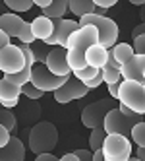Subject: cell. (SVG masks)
<instances>
[{"instance_id":"obj_1","label":"cell","mask_w":145,"mask_h":161,"mask_svg":"<svg viewBox=\"0 0 145 161\" xmlns=\"http://www.w3.org/2000/svg\"><path fill=\"white\" fill-rule=\"evenodd\" d=\"M95 43H99V31L93 25L77 27L70 35L68 43H66V56H68V66H70L72 74L87 68L85 53H87L89 47H93Z\"/></svg>"},{"instance_id":"obj_2","label":"cell","mask_w":145,"mask_h":161,"mask_svg":"<svg viewBox=\"0 0 145 161\" xmlns=\"http://www.w3.org/2000/svg\"><path fill=\"white\" fill-rule=\"evenodd\" d=\"M27 144H29V149L35 155L50 153L58 146V128L49 120H41L31 128Z\"/></svg>"},{"instance_id":"obj_3","label":"cell","mask_w":145,"mask_h":161,"mask_svg":"<svg viewBox=\"0 0 145 161\" xmlns=\"http://www.w3.org/2000/svg\"><path fill=\"white\" fill-rule=\"evenodd\" d=\"M80 27L85 25H93L99 31V43L103 45L105 49H112L116 41H118V25L112 18L108 16H97V14H87L83 18H80Z\"/></svg>"},{"instance_id":"obj_4","label":"cell","mask_w":145,"mask_h":161,"mask_svg":"<svg viewBox=\"0 0 145 161\" xmlns=\"http://www.w3.org/2000/svg\"><path fill=\"white\" fill-rule=\"evenodd\" d=\"M118 101L120 105L128 107L136 114H145V87L143 82H133V80H122L118 87Z\"/></svg>"},{"instance_id":"obj_5","label":"cell","mask_w":145,"mask_h":161,"mask_svg":"<svg viewBox=\"0 0 145 161\" xmlns=\"http://www.w3.org/2000/svg\"><path fill=\"white\" fill-rule=\"evenodd\" d=\"M101 152L105 161H128L132 157V142L120 134H106Z\"/></svg>"},{"instance_id":"obj_6","label":"cell","mask_w":145,"mask_h":161,"mask_svg":"<svg viewBox=\"0 0 145 161\" xmlns=\"http://www.w3.org/2000/svg\"><path fill=\"white\" fill-rule=\"evenodd\" d=\"M112 109H114L112 99H99V101L89 103V105L83 107V111H81V122H83V126H87V128H91V130L103 126L105 117Z\"/></svg>"},{"instance_id":"obj_7","label":"cell","mask_w":145,"mask_h":161,"mask_svg":"<svg viewBox=\"0 0 145 161\" xmlns=\"http://www.w3.org/2000/svg\"><path fill=\"white\" fill-rule=\"evenodd\" d=\"M70 78V76H68ZM68 78H60V76H54L52 72H49V68L44 64H35L31 70V84L35 86L37 89H41L43 93H47V91H56L58 87H62L66 84V80Z\"/></svg>"},{"instance_id":"obj_8","label":"cell","mask_w":145,"mask_h":161,"mask_svg":"<svg viewBox=\"0 0 145 161\" xmlns=\"http://www.w3.org/2000/svg\"><path fill=\"white\" fill-rule=\"evenodd\" d=\"M23 66H25V58H23V53H21L19 45L10 43L8 47L0 51V70L4 72V76L18 74L23 70Z\"/></svg>"},{"instance_id":"obj_9","label":"cell","mask_w":145,"mask_h":161,"mask_svg":"<svg viewBox=\"0 0 145 161\" xmlns=\"http://www.w3.org/2000/svg\"><path fill=\"white\" fill-rule=\"evenodd\" d=\"M133 124H137V122L132 120V119H128V117H124V114L120 113V109L114 107V109L105 117L103 128H105L106 134H120V136L130 138V132H132V128H133Z\"/></svg>"},{"instance_id":"obj_10","label":"cell","mask_w":145,"mask_h":161,"mask_svg":"<svg viewBox=\"0 0 145 161\" xmlns=\"http://www.w3.org/2000/svg\"><path fill=\"white\" fill-rule=\"evenodd\" d=\"M52 24H54V31H52V35L50 39L44 41V45L47 47H62L66 49V43H68L70 35L80 27V24H77L75 19H52Z\"/></svg>"},{"instance_id":"obj_11","label":"cell","mask_w":145,"mask_h":161,"mask_svg":"<svg viewBox=\"0 0 145 161\" xmlns=\"http://www.w3.org/2000/svg\"><path fill=\"white\" fill-rule=\"evenodd\" d=\"M87 91H89V89L85 87V84H81L77 78L70 76L62 87H58L56 91H54V101H56V103H70V101H74V99L85 97Z\"/></svg>"},{"instance_id":"obj_12","label":"cell","mask_w":145,"mask_h":161,"mask_svg":"<svg viewBox=\"0 0 145 161\" xmlns=\"http://www.w3.org/2000/svg\"><path fill=\"white\" fill-rule=\"evenodd\" d=\"M44 66H47L49 72H52L54 76H60V78L72 76V70L68 66V56H66V49H62V47H52L50 49Z\"/></svg>"},{"instance_id":"obj_13","label":"cell","mask_w":145,"mask_h":161,"mask_svg":"<svg viewBox=\"0 0 145 161\" xmlns=\"http://www.w3.org/2000/svg\"><path fill=\"white\" fill-rule=\"evenodd\" d=\"M143 70H145V54H133L132 60L120 66L122 80H133V82H143Z\"/></svg>"},{"instance_id":"obj_14","label":"cell","mask_w":145,"mask_h":161,"mask_svg":"<svg viewBox=\"0 0 145 161\" xmlns=\"http://www.w3.org/2000/svg\"><path fill=\"white\" fill-rule=\"evenodd\" d=\"M19 95H21V87L19 86L12 84L6 78L0 80V105H2V109L16 107L18 101H19Z\"/></svg>"},{"instance_id":"obj_15","label":"cell","mask_w":145,"mask_h":161,"mask_svg":"<svg viewBox=\"0 0 145 161\" xmlns=\"http://www.w3.org/2000/svg\"><path fill=\"white\" fill-rule=\"evenodd\" d=\"M27 21L18 16V14H12V12H8V14H2L0 16V29H2L6 35L12 39V37H19L21 35V31H23Z\"/></svg>"},{"instance_id":"obj_16","label":"cell","mask_w":145,"mask_h":161,"mask_svg":"<svg viewBox=\"0 0 145 161\" xmlns=\"http://www.w3.org/2000/svg\"><path fill=\"white\" fill-rule=\"evenodd\" d=\"M25 159V146L18 136H12L10 142L0 149V161H23Z\"/></svg>"},{"instance_id":"obj_17","label":"cell","mask_w":145,"mask_h":161,"mask_svg":"<svg viewBox=\"0 0 145 161\" xmlns=\"http://www.w3.org/2000/svg\"><path fill=\"white\" fill-rule=\"evenodd\" d=\"M106 58H108V49H105L101 43H95L85 53V64L91 66V68H97V70H103L105 68Z\"/></svg>"},{"instance_id":"obj_18","label":"cell","mask_w":145,"mask_h":161,"mask_svg":"<svg viewBox=\"0 0 145 161\" xmlns=\"http://www.w3.org/2000/svg\"><path fill=\"white\" fill-rule=\"evenodd\" d=\"M31 31H33V37H35V41L44 43L47 39H50L52 31H54V24H52V19L44 18V16L41 14V16H37L35 19L31 21Z\"/></svg>"},{"instance_id":"obj_19","label":"cell","mask_w":145,"mask_h":161,"mask_svg":"<svg viewBox=\"0 0 145 161\" xmlns=\"http://www.w3.org/2000/svg\"><path fill=\"white\" fill-rule=\"evenodd\" d=\"M95 4L93 0H68V10L77 16V18H83L87 14H95Z\"/></svg>"},{"instance_id":"obj_20","label":"cell","mask_w":145,"mask_h":161,"mask_svg":"<svg viewBox=\"0 0 145 161\" xmlns=\"http://www.w3.org/2000/svg\"><path fill=\"white\" fill-rule=\"evenodd\" d=\"M110 51V54L114 56V60L120 64V66H124L128 60H132L133 58V49H132V45H128V43H116L112 49H108Z\"/></svg>"},{"instance_id":"obj_21","label":"cell","mask_w":145,"mask_h":161,"mask_svg":"<svg viewBox=\"0 0 145 161\" xmlns=\"http://www.w3.org/2000/svg\"><path fill=\"white\" fill-rule=\"evenodd\" d=\"M66 12H68V0H52L47 8H43V16L49 19H62Z\"/></svg>"},{"instance_id":"obj_22","label":"cell","mask_w":145,"mask_h":161,"mask_svg":"<svg viewBox=\"0 0 145 161\" xmlns=\"http://www.w3.org/2000/svg\"><path fill=\"white\" fill-rule=\"evenodd\" d=\"M105 138H106V132H105L103 126L91 130V134H89V147H91V152H99V149L103 147Z\"/></svg>"},{"instance_id":"obj_23","label":"cell","mask_w":145,"mask_h":161,"mask_svg":"<svg viewBox=\"0 0 145 161\" xmlns=\"http://www.w3.org/2000/svg\"><path fill=\"white\" fill-rule=\"evenodd\" d=\"M31 70H33L31 66H23V70H21V72L12 74V76H4V78H6V80H10L12 84H16V86H19V87H23L25 84H29V82H31Z\"/></svg>"},{"instance_id":"obj_24","label":"cell","mask_w":145,"mask_h":161,"mask_svg":"<svg viewBox=\"0 0 145 161\" xmlns=\"http://www.w3.org/2000/svg\"><path fill=\"white\" fill-rule=\"evenodd\" d=\"M130 140L136 144L137 147H145V122H137L133 124V128L130 132Z\"/></svg>"},{"instance_id":"obj_25","label":"cell","mask_w":145,"mask_h":161,"mask_svg":"<svg viewBox=\"0 0 145 161\" xmlns=\"http://www.w3.org/2000/svg\"><path fill=\"white\" fill-rule=\"evenodd\" d=\"M10 10H12V14H21V12H27L35 6L33 0H6L4 2Z\"/></svg>"},{"instance_id":"obj_26","label":"cell","mask_w":145,"mask_h":161,"mask_svg":"<svg viewBox=\"0 0 145 161\" xmlns=\"http://www.w3.org/2000/svg\"><path fill=\"white\" fill-rule=\"evenodd\" d=\"M0 124H2L10 134L16 130V117L10 109H0Z\"/></svg>"},{"instance_id":"obj_27","label":"cell","mask_w":145,"mask_h":161,"mask_svg":"<svg viewBox=\"0 0 145 161\" xmlns=\"http://www.w3.org/2000/svg\"><path fill=\"white\" fill-rule=\"evenodd\" d=\"M99 72H101V70L87 66V68H83V70H80V72H74V78H77L81 84H87V82H91L93 78H97V74H99Z\"/></svg>"},{"instance_id":"obj_28","label":"cell","mask_w":145,"mask_h":161,"mask_svg":"<svg viewBox=\"0 0 145 161\" xmlns=\"http://www.w3.org/2000/svg\"><path fill=\"white\" fill-rule=\"evenodd\" d=\"M31 51H33V56H35V64H44V62H47L49 53H50V49L44 43L37 45V47H31Z\"/></svg>"},{"instance_id":"obj_29","label":"cell","mask_w":145,"mask_h":161,"mask_svg":"<svg viewBox=\"0 0 145 161\" xmlns=\"http://www.w3.org/2000/svg\"><path fill=\"white\" fill-rule=\"evenodd\" d=\"M103 78H105L106 86H112V84H120L122 82L120 70H112V68H103Z\"/></svg>"},{"instance_id":"obj_30","label":"cell","mask_w":145,"mask_h":161,"mask_svg":"<svg viewBox=\"0 0 145 161\" xmlns=\"http://www.w3.org/2000/svg\"><path fill=\"white\" fill-rule=\"evenodd\" d=\"M21 95H25L27 99H41L44 93H43L41 89H37L35 86H33V84L29 82V84H25L23 87H21Z\"/></svg>"},{"instance_id":"obj_31","label":"cell","mask_w":145,"mask_h":161,"mask_svg":"<svg viewBox=\"0 0 145 161\" xmlns=\"http://www.w3.org/2000/svg\"><path fill=\"white\" fill-rule=\"evenodd\" d=\"M132 49H133V53H136V54H145V35L133 39Z\"/></svg>"},{"instance_id":"obj_32","label":"cell","mask_w":145,"mask_h":161,"mask_svg":"<svg viewBox=\"0 0 145 161\" xmlns=\"http://www.w3.org/2000/svg\"><path fill=\"white\" fill-rule=\"evenodd\" d=\"M103 82H105V78H103V70H101V72L97 74V78H93L91 82H87V84H85V87H87V89H95V87L101 86Z\"/></svg>"},{"instance_id":"obj_33","label":"cell","mask_w":145,"mask_h":161,"mask_svg":"<svg viewBox=\"0 0 145 161\" xmlns=\"http://www.w3.org/2000/svg\"><path fill=\"white\" fill-rule=\"evenodd\" d=\"M10 138H12V134H10V132L4 128V126L0 124V149H2V147L10 142Z\"/></svg>"},{"instance_id":"obj_34","label":"cell","mask_w":145,"mask_h":161,"mask_svg":"<svg viewBox=\"0 0 145 161\" xmlns=\"http://www.w3.org/2000/svg\"><path fill=\"white\" fill-rule=\"evenodd\" d=\"M74 153L80 157V161H91L93 157V152H89V149H75Z\"/></svg>"},{"instance_id":"obj_35","label":"cell","mask_w":145,"mask_h":161,"mask_svg":"<svg viewBox=\"0 0 145 161\" xmlns=\"http://www.w3.org/2000/svg\"><path fill=\"white\" fill-rule=\"evenodd\" d=\"M93 4L97 8H103V10H108V8H112L116 4V0H93Z\"/></svg>"},{"instance_id":"obj_36","label":"cell","mask_w":145,"mask_h":161,"mask_svg":"<svg viewBox=\"0 0 145 161\" xmlns=\"http://www.w3.org/2000/svg\"><path fill=\"white\" fill-rule=\"evenodd\" d=\"M10 43H12V39H10V37L6 35V33H4L2 29H0V51H2L4 47H8Z\"/></svg>"},{"instance_id":"obj_37","label":"cell","mask_w":145,"mask_h":161,"mask_svg":"<svg viewBox=\"0 0 145 161\" xmlns=\"http://www.w3.org/2000/svg\"><path fill=\"white\" fill-rule=\"evenodd\" d=\"M141 35H145V24L136 25V27H133V31H132V37H133V39H136V37H141Z\"/></svg>"},{"instance_id":"obj_38","label":"cell","mask_w":145,"mask_h":161,"mask_svg":"<svg viewBox=\"0 0 145 161\" xmlns=\"http://www.w3.org/2000/svg\"><path fill=\"white\" fill-rule=\"evenodd\" d=\"M35 161H58V157L52 153H41V155H35Z\"/></svg>"},{"instance_id":"obj_39","label":"cell","mask_w":145,"mask_h":161,"mask_svg":"<svg viewBox=\"0 0 145 161\" xmlns=\"http://www.w3.org/2000/svg\"><path fill=\"white\" fill-rule=\"evenodd\" d=\"M118 87H120V84H112V86H108L110 99H118Z\"/></svg>"},{"instance_id":"obj_40","label":"cell","mask_w":145,"mask_h":161,"mask_svg":"<svg viewBox=\"0 0 145 161\" xmlns=\"http://www.w3.org/2000/svg\"><path fill=\"white\" fill-rule=\"evenodd\" d=\"M58 161H80V157H77V155L72 152V153H64V155H62Z\"/></svg>"},{"instance_id":"obj_41","label":"cell","mask_w":145,"mask_h":161,"mask_svg":"<svg viewBox=\"0 0 145 161\" xmlns=\"http://www.w3.org/2000/svg\"><path fill=\"white\" fill-rule=\"evenodd\" d=\"M91 161H105V155H103V152L99 149V152H93V157H91Z\"/></svg>"},{"instance_id":"obj_42","label":"cell","mask_w":145,"mask_h":161,"mask_svg":"<svg viewBox=\"0 0 145 161\" xmlns=\"http://www.w3.org/2000/svg\"><path fill=\"white\" fill-rule=\"evenodd\" d=\"M136 157H137L139 161H145V147H137V149H136Z\"/></svg>"},{"instance_id":"obj_43","label":"cell","mask_w":145,"mask_h":161,"mask_svg":"<svg viewBox=\"0 0 145 161\" xmlns=\"http://www.w3.org/2000/svg\"><path fill=\"white\" fill-rule=\"evenodd\" d=\"M50 2H52V0H35V6H39V8L43 10V8H47Z\"/></svg>"},{"instance_id":"obj_44","label":"cell","mask_w":145,"mask_h":161,"mask_svg":"<svg viewBox=\"0 0 145 161\" xmlns=\"http://www.w3.org/2000/svg\"><path fill=\"white\" fill-rule=\"evenodd\" d=\"M128 161H139V159H137V157H130Z\"/></svg>"},{"instance_id":"obj_45","label":"cell","mask_w":145,"mask_h":161,"mask_svg":"<svg viewBox=\"0 0 145 161\" xmlns=\"http://www.w3.org/2000/svg\"><path fill=\"white\" fill-rule=\"evenodd\" d=\"M143 87H145V70H143Z\"/></svg>"}]
</instances>
